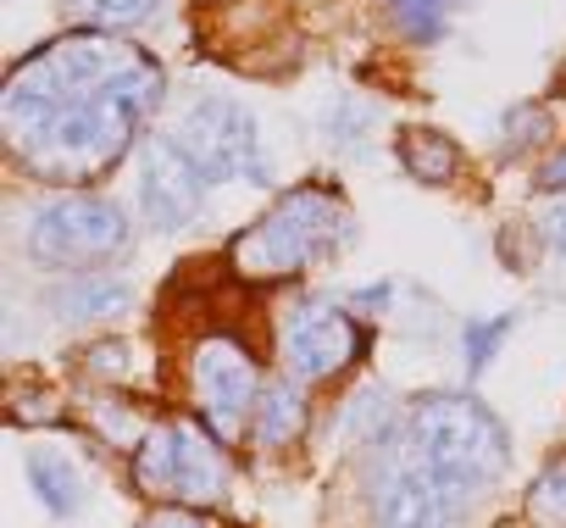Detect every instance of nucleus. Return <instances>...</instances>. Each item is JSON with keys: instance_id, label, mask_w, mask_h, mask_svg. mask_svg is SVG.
Masks as SVG:
<instances>
[{"instance_id": "f257e3e1", "label": "nucleus", "mask_w": 566, "mask_h": 528, "mask_svg": "<svg viewBox=\"0 0 566 528\" xmlns=\"http://www.w3.org/2000/svg\"><path fill=\"white\" fill-rule=\"evenodd\" d=\"M156 106H161V68L139 51L112 84H101L95 95H84V101L62 106L51 123H40L18 145V156L51 184H90L128 156L139 123Z\"/></svg>"}, {"instance_id": "f03ea898", "label": "nucleus", "mask_w": 566, "mask_h": 528, "mask_svg": "<svg viewBox=\"0 0 566 528\" xmlns=\"http://www.w3.org/2000/svg\"><path fill=\"white\" fill-rule=\"evenodd\" d=\"M139 51L134 45H117L112 34H67L34 56H23L7 79V95H0V117H7V134L12 145H23L40 123H51L62 106L95 95L101 84H112Z\"/></svg>"}, {"instance_id": "7ed1b4c3", "label": "nucleus", "mask_w": 566, "mask_h": 528, "mask_svg": "<svg viewBox=\"0 0 566 528\" xmlns=\"http://www.w3.org/2000/svg\"><path fill=\"white\" fill-rule=\"evenodd\" d=\"M350 228V211L334 189L323 184H306V189H290L266 217H255L233 250H228V268L244 279V284H277V279H295L306 273L312 261H323Z\"/></svg>"}, {"instance_id": "20e7f679", "label": "nucleus", "mask_w": 566, "mask_h": 528, "mask_svg": "<svg viewBox=\"0 0 566 528\" xmlns=\"http://www.w3.org/2000/svg\"><path fill=\"white\" fill-rule=\"evenodd\" d=\"M411 445L439 473L472 484H494L511 462V439L500 417L472 395H422L411 406Z\"/></svg>"}, {"instance_id": "39448f33", "label": "nucleus", "mask_w": 566, "mask_h": 528, "mask_svg": "<svg viewBox=\"0 0 566 528\" xmlns=\"http://www.w3.org/2000/svg\"><path fill=\"white\" fill-rule=\"evenodd\" d=\"M217 434H200L195 423H156L134 445V484L150 500L167 506H206L228 489V462L217 451Z\"/></svg>"}, {"instance_id": "423d86ee", "label": "nucleus", "mask_w": 566, "mask_h": 528, "mask_svg": "<svg viewBox=\"0 0 566 528\" xmlns=\"http://www.w3.org/2000/svg\"><path fill=\"white\" fill-rule=\"evenodd\" d=\"M29 250L51 268H101L128 250V217L101 195H56L34 211Z\"/></svg>"}, {"instance_id": "0eeeda50", "label": "nucleus", "mask_w": 566, "mask_h": 528, "mask_svg": "<svg viewBox=\"0 0 566 528\" xmlns=\"http://www.w3.org/2000/svg\"><path fill=\"white\" fill-rule=\"evenodd\" d=\"M189 401L206 417V434L233 445L255 423V401H261V373H255L250 351L222 334L200 340L189 351Z\"/></svg>"}, {"instance_id": "6e6552de", "label": "nucleus", "mask_w": 566, "mask_h": 528, "mask_svg": "<svg viewBox=\"0 0 566 528\" xmlns=\"http://www.w3.org/2000/svg\"><path fill=\"white\" fill-rule=\"evenodd\" d=\"M178 145L189 151V162L206 173V184H222V178H244V184H261L266 178V156H261V134H255V117L239 106V101H195L184 128H178Z\"/></svg>"}, {"instance_id": "1a4fd4ad", "label": "nucleus", "mask_w": 566, "mask_h": 528, "mask_svg": "<svg viewBox=\"0 0 566 528\" xmlns=\"http://www.w3.org/2000/svg\"><path fill=\"white\" fill-rule=\"evenodd\" d=\"M467 511V484L433 462H395L373 478V517L384 528H455Z\"/></svg>"}, {"instance_id": "9d476101", "label": "nucleus", "mask_w": 566, "mask_h": 528, "mask_svg": "<svg viewBox=\"0 0 566 528\" xmlns=\"http://www.w3.org/2000/svg\"><path fill=\"white\" fill-rule=\"evenodd\" d=\"M277 345H283V367L306 384H317V379H334L339 367H350L361 356V329L339 307H301L283 323Z\"/></svg>"}, {"instance_id": "9b49d317", "label": "nucleus", "mask_w": 566, "mask_h": 528, "mask_svg": "<svg viewBox=\"0 0 566 528\" xmlns=\"http://www.w3.org/2000/svg\"><path fill=\"white\" fill-rule=\"evenodd\" d=\"M206 200V173L178 139H145L139 151V206L156 228H184Z\"/></svg>"}, {"instance_id": "f8f14e48", "label": "nucleus", "mask_w": 566, "mask_h": 528, "mask_svg": "<svg viewBox=\"0 0 566 528\" xmlns=\"http://www.w3.org/2000/svg\"><path fill=\"white\" fill-rule=\"evenodd\" d=\"M306 423V401L295 395L290 379H266L261 384V401H255V445H283V439H295Z\"/></svg>"}, {"instance_id": "ddd939ff", "label": "nucleus", "mask_w": 566, "mask_h": 528, "mask_svg": "<svg viewBox=\"0 0 566 528\" xmlns=\"http://www.w3.org/2000/svg\"><path fill=\"white\" fill-rule=\"evenodd\" d=\"M400 162H406V173L422 178V184H450L455 167H461V151H455L444 134H433V128H406V134H400Z\"/></svg>"}, {"instance_id": "4468645a", "label": "nucleus", "mask_w": 566, "mask_h": 528, "mask_svg": "<svg viewBox=\"0 0 566 528\" xmlns=\"http://www.w3.org/2000/svg\"><path fill=\"white\" fill-rule=\"evenodd\" d=\"M128 301H134V290L117 279H101V273H84L67 290H56L62 318H117V312H128Z\"/></svg>"}, {"instance_id": "2eb2a0df", "label": "nucleus", "mask_w": 566, "mask_h": 528, "mask_svg": "<svg viewBox=\"0 0 566 528\" xmlns=\"http://www.w3.org/2000/svg\"><path fill=\"white\" fill-rule=\"evenodd\" d=\"M29 478H34V495H40L56 517H73V511H78L84 484H78L73 462H62L56 451H34V456H29Z\"/></svg>"}, {"instance_id": "dca6fc26", "label": "nucleus", "mask_w": 566, "mask_h": 528, "mask_svg": "<svg viewBox=\"0 0 566 528\" xmlns=\"http://www.w3.org/2000/svg\"><path fill=\"white\" fill-rule=\"evenodd\" d=\"M67 18L95 29V34H123V29H139L150 12H156V0H62Z\"/></svg>"}, {"instance_id": "f3484780", "label": "nucleus", "mask_w": 566, "mask_h": 528, "mask_svg": "<svg viewBox=\"0 0 566 528\" xmlns=\"http://www.w3.org/2000/svg\"><path fill=\"white\" fill-rule=\"evenodd\" d=\"M389 18H395V29L406 40L433 45L444 34V23H450V0H389Z\"/></svg>"}, {"instance_id": "a211bd4d", "label": "nucleus", "mask_w": 566, "mask_h": 528, "mask_svg": "<svg viewBox=\"0 0 566 528\" xmlns=\"http://www.w3.org/2000/svg\"><path fill=\"white\" fill-rule=\"evenodd\" d=\"M527 517L544 522V528H566V456L549 462V467L533 478V489H527Z\"/></svg>"}, {"instance_id": "6ab92c4d", "label": "nucleus", "mask_w": 566, "mask_h": 528, "mask_svg": "<svg viewBox=\"0 0 566 528\" xmlns=\"http://www.w3.org/2000/svg\"><path fill=\"white\" fill-rule=\"evenodd\" d=\"M505 334H511V318L472 323V329H467V367H472V373H483V367L494 362V351L505 345Z\"/></svg>"}, {"instance_id": "aec40b11", "label": "nucleus", "mask_w": 566, "mask_h": 528, "mask_svg": "<svg viewBox=\"0 0 566 528\" xmlns=\"http://www.w3.org/2000/svg\"><path fill=\"white\" fill-rule=\"evenodd\" d=\"M139 528H206L195 511H184V506H161V511H150Z\"/></svg>"}, {"instance_id": "412c9836", "label": "nucleus", "mask_w": 566, "mask_h": 528, "mask_svg": "<svg viewBox=\"0 0 566 528\" xmlns=\"http://www.w3.org/2000/svg\"><path fill=\"white\" fill-rule=\"evenodd\" d=\"M538 234L549 239V250H560V256H566V206H549V211L538 217Z\"/></svg>"}, {"instance_id": "4be33fe9", "label": "nucleus", "mask_w": 566, "mask_h": 528, "mask_svg": "<svg viewBox=\"0 0 566 528\" xmlns=\"http://www.w3.org/2000/svg\"><path fill=\"white\" fill-rule=\"evenodd\" d=\"M538 189H549V195H566V151H555V156L538 167Z\"/></svg>"}, {"instance_id": "5701e85b", "label": "nucleus", "mask_w": 566, "mask_h": 528, "mask_svg": "<svg viewBox=\"0 0 566 528\" xmlns=\"http://www.w3.org/2000/svg\"><path fill=\"white\" fill-rule=\"evenodd\" d=\"M90 367H95V373H123V367H128V351H123V345H95V351H90Z\"/></svg>"}]
</instances>
